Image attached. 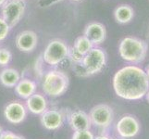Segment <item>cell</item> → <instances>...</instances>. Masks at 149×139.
<instances>
[{
    "label": "cell",
    "mask_w": 149,
    "mask_h": 139,
    "mask_svg": "<svg viewBox=\"0 0 149 139\" xmlns=\"http://www.w3.org/2000/svg\"><path fill=\"white\" fill-rule=\"evenodd\" d=\"M69 50L70 47L64 41L59 39L51 40L43 53V59L48 65L56 66L68 58Z\"/></svg>",
    "instance_id": "obj_4"
},
{
    "label": "cell",
    "mask_w": 149,
    "mask_h": 139,
    "mask_svg": "<svg viewBox=\"0 0 149 139\" xmlns=\"http://www.w3.org/2000/svg\"><path fill=\"white\" fill-rule=\"evenodd\" d=\"M73 1H80V0H73Z\"/></svg>",
    "instance_id": "obj_31"
},
{
    "label": "cell",
    "mask_w": 149,
    "mask_h": 139,
    "mask_svg": "<svg viewBox=\"0 0 149 139\" xmlns=\"http://www.w3.org/2000/svg\"><path fill=\"white\" fill-rule=\"evenodd\" d=\"M41 124L47 130H58L62 126L64 115L62 112L56 110H47L40 117Z\"/></svg>",
    "instance_id": "obj_10"
},
{
    "label": "cell",
    "mask_w": 149,
    "mask_h": 139,
    "mask_svg": "<svg viewBox=\"0 0 149 139\" xmlns=\"http://www.w3.org/2000/svg\"><path fill=\"white\" fill-rule=\"evenodd\" d=\"M15 43L18 49L22 52H32L36 47L38 43L37 34L33 31H23L17 35Z\"/></svg>",
    "instance_id": "obj_11"
},
{
    "label": "cell",
    "mask_w": 149,
    "mask_h": 139,
    "mask_svg": "<svg viewBox=\"0 0 149 139\" xmlns=\"http://www.w3.org/2000/svg\"><path fill=\"white\" fill-rule=\"evenodd\" d=\"M6 2H7V0H0V6H3Z\"/></svg>",
    "instance_id": "obj_28"
},
{
    "label": "cell",
    "mask_w": 149,
    "mask_h": 139,
    "mask_svg": "<svg viewBox=\"0 0 149 139\" xmlns=\"http://www.w3.org/2000/svg\"><path fill=\"white\" fill-rule=\"evenodd\" d=\"M12 59L11 52L7 48H0V66H7Z\"/></svg>",
    "instance_id": "obj_19"
},
{
    "label": "cell",
    "mask_w": 149,
    "mask_h": 139,
    "mask_svg": "<svg viewBox=\"0 0 149 139\" xmlns=\"http://www.w3.org/2000/svg\"><path fill=\"white\" fill-rule=\"evenodd\" d=\"M36 83L30 79H20L19 82L15 86L16 94L22 98L27 99L36 92Z\"/></svg>",
    "instance_id": "obj_15"
},
{
    "label": "cell",
    "mask_w": 149,
    "mask_h": 139,
    "mask_svg": "<svg viewBox=\"0 0 149 139\" xmlns=\"http://www.w3.org/2000/svg\"><path fill=\"white\" fill-rule=\"evenodd\" d=\"M134 17L133 8L129 5H120L114 10V18L117 22L120 24L129 23Z\"/></svg>",
    "instance_id": "obj_17"
},
{
    "label": "cell",
    "mask_w": 149,
    "mask_h": 139,
    "mask_svg": "<svg viewBox=\"0 0 149 139\" xmlns=\"http://www.w3.org/2000/svg\"><path fill=\"white\" fill-rule=\"evenodd\" d=\"M74 71L77 75H79L81 77H86V76H89L88 73H87V71H85L84 67L83 66L81 63H78V64H75V67H74Z\"/></svg>",
    "instance_id": "obj_23"
},
{
    "label": "cell",
    "mask_w": 149,
    "mask_h": 139,
    "mask_svg": "<svg viewBox=\"0 0 149 139\" xmlns=\"http://www.w3.org/2000/svg\"><path fill=\"white\" fill-rule=\"evenodd\" d=\"M88 75L100 73L107 64V54L100 47H93L87 53L81 62Z\"/></svg>",
    "instance_id": "obj_5"
},
{
    "label": "cell",
    "mask_w": 149,
    "mask_h": 139,
    "mask_svg": "<svg viewBox=\"0 0 149 139\" xmlns=\"http://www.w3.org/2000/svg\"><path fill=\"white\" fill-rule=\"evenodd\" d=\"M71 139H95V136L90 130L74 131Z\"/></svg>",
    "instance_id": "obj_20"
},
{
    "label": "cell",
    "mask_w": 149,
    "mask_h": 139,
    "mask_svg": "<svg viewBox=\"0 0 149 139\" xmlns=\"http://www.w3.org/2000/svg\"><path fill=\"white\" fill-rule=\"evenodd\" d=\"M146 100H147V102L149 103V89H148V91H147V93L146 94Z\"/></svg>",
    "instance_id": "obj_27"
},
{
    "label": "cell",
    "mask_w": 149,
    "mask_h": 139,
    "mask_svg": "<svg viewBox=\"0 0 149 139\" xmlns=\"http://www.w3.org/2000/svg\"><path fill=\"white\" fill-rule=\"evenodd\" d=\"M16 136L10 131H4L0 136V139H16Z\"/></svg>",
    "instance_id": "obj_24"
},
{
    "label": "cell",
    "mask_w": 149,
    "mask_h": 139,
    "mask_svg": "<svg viewBox=\"0 0 149 139\" xmlns=\"http://www.w3.org/2000/svg\"><path fill=\"white\" fill-rule=\"evenodd\" d=\"M93 47H94V45L92 44L89 41V39H87L84 35L79 36L75 40L74 45H73V48L77 52H79L83 56H85Z\"/></svg>",
    "instance_id": "obj_18"
},
{
    "label": "cell",
    "mask_w": 149,
    "mask_h": 139,
    "mask_svg": "<svg viewBox=\"0 0 149 139\" xmlns=\"http://www.w3.org/2000/svg\"><path fill=\"white\" fill-rule=\"evenodd\" d=\"M26 5L23 0H9L2 6V16L10 29L15 27L23 17Z\"/></svg>",
    "instance_id": "obj_6"
},
{
    "label": "cell",
    "mask_w": 149,
    "mask_h": 139,
    "mask_svg": "<svg viewBox=\"0 0 149 139\" xmlns=\"http://www.w3.org/2000/svg\"><path fill=\"white\" fill-rule=\"evenodd\" d=\"M95 139H111V138H109V136H98L95 137Z\"/></svg>",
    "instance_id": "obj_25"
},
{
    "label": "cell",
    "mask_w": 149,
    "mask_h": 139,
    "mask_svg": "<svg viewBox=\"0 0 149 139\" xmlns=\"http://www.w3.org/2000/svg\"><path fill=\"white\" fill-rule=\"evenodd\" d=\"M145 71V73H146V74L147 75V77H148V79H149V65H147L146 67V69L143 70Z\"/></svg>",
    "instance_id": "obj_26"
},
{
    "label": "cell",
    "mask_w": 149,
    "mask_h": 139,
    "mask_svg": "<svg viewBox=\"0 0 149 139\" xmlns=\"http://www.w3.org/2000/svg\"><path fill=\"white\" fill-rule=\"evenodd\" d=\"M4 132V130H3V128L1 127V126H0V136H1V133Z\"/></svg>",
    "instance_id": "obj_30"
},
{
    "label": "cell",
    "mask_w": 149,
    "mask_h": 139,
    "mask_svg": "<svg viewBox=\"0 0 149 139\" xmlns=\"http://www.w3.org/2000/svg\"><path fill=\"white\" fill-rule=\"evenodd\" d=\"M147 50V44L143 40L136 37H125L119 45V54L120 58L132 64L143 62L146 57Z\"/></svg>",
    "instance_id": "obj_2"
},
{
    "label": "cell",
    "mask_w": 149,
    "mask_h": 139,
    "mask_svg": "<svg viewBox=\"0 0 149 139\" xmlns=\"http://www.w3.org/2000/svg\"><path fill=\"white\" fill-rule=\"evenodd\" d=\"M84 57V56L81 55L79 52H77V51L73 48V46H72V47H70V48L68 58H70V60L72 61L73 63H75V64L81 63V62H83Z\"/></svg>",
    "instance_id": "obj_21"
},
{
    "label": "cell",
    "mask_w": 149,
    "mask_h": 139,
    "mask_svg": "<svg viewBox=\"0 0 149 139\" xmlns=\"http://www.w3.org/2000/svg\"><path fill=\"white\" fill-rule=\"evenodd\" d=\"M16 139H25V138H24L23 136H18V135H17V136H16Z\"/></svg>",
    "instance_id": "obj_29"
},
{
    "label": "cell",
    "mask_w": 149,
    "mask_h": 139,
    "mask_svg": "<svg viewBox=\"0 0 149 139\" xmlns=\"http://www.w3.org/2000/svg\"><path fill=\"white\" fill-rule=\"evenodd\" d=\"M20 80L19 73L13 68H7L4 69L0 73V83L4 86L11 88L15 87Z\"/></svg>",
    "instance_id": "obj_16"
},
{
    "label": "cell",
    "mask_w": 149,
    "mask_h": 139,
    "mask_svg": "<svg viewBox=\"0 0 149 139\" xmlns=\"http://www.w3.org/2000/svg\"><path fill=\"white\" fill-rule=\"evenodd\" d=\"M112 85L118 96L133 101L146 96L149 89V79L140 67L128 65L116 71Z\"/></svg>",
    "instance_id": "obj_1"
},
{
    "label": "cell",
    "mask_w": 149,
    "mask_h": 139,
    "mask_svg": "<svg viewBox=\"0 0 149 139\" xmlns=\"http://www.w3.org/2000/svg\"><path fill=\"white\" fill-rule=\"evenodd\" d=\"M4 116L6 120L12 124H19L27 116V109L22 103L12 101L5 107Z\"/></svg>",
    "instance_id": "obj_9"
},
{
    "label": "cell",
    "mask_w": 149,
    "mask_h": 139,
    "mask_svg": "<svg viewBox=\"0 0 149 139\" xmlns=\"http://www.w3.org/2000/svg\"><path fill=\"white\" fill-rule=\"evenodd\" d=\"M89 117L92 124L96 127H109L114 119V112L112 108L107 104H99L92 108Z\"/></svg>",
    "instance_id": "obj_7"
},
{
    "label": "cell",
    "mask_w": 149,
    "mask_h": 139,
    "mask_svg": "<svg viewBox=\"0 0 149 139\" xmlns=\"http://www.w3.org/2000/svg\"><path fill=\"white\" fill-rule=\"evenodd\" d=\"M116 130L122 138H132L140 132V123L134 116L124 115L118 121Z\"/></svg>",
    "instance_id": "obj_8"
},
{
    "label": "cell",
    "mask_w": 149,
    "mask_h": 139,
    "mask_svg": "<svg viewBox=\"0 0 149 139\" xmlns=\"http://www.w3.org/2000/svg\"><path fill=\"white\" fill-rule=\"evenodd\" d=\"M69 85V77L64 71L52 70L45 75L42 87L45 95L51 97H58L68 90Z\"/></svg>",
    "instance_id": "obj_3"
},
{
    "label": "cell",
    "mask_w": 149,
    "mask_h": 139,
    "mask_svg": "<svg viewBox=\"0 0 149 139\" xmlns=\"http://www.w3.org/2000/svg\"><path fill=\"white\" fill-rule=\"evenodd\" d=\"M9 31L10 27L8 26V24L2 18H0V42L7 38Z\"/></svg>",
    "instance_id": "obj_22"
},
{
    "label": "cell",
    "mask_w": 149,
    "mask_h": 139,
    "mask_svg": "<svg viewBox=\"0 0 149 139\" xmlns=\"http://www.w3.org/2000/svg\"><path fill=\"white\" fill-rule=\"evenodd\" d=\"M84 36L89 39L94 45L104 43L107 37V30L104 24L100 22H91L84 29Z\"/></svg>",
    "instance_id": "obj_12"
},
{
    "label": "cell",
    "mask_w": 149,
    "mask_h": 139,
    "mask_svg": "<svg viewBox=\"0 0 149 139\" xmlns=\"http://www.w3.org/2000/svg\"><path fill=\"white\" fill-rule=\"evenodd\" d=\"M69 124L73 131H84L90 130L92 122L89 114L84 110H75L71 112L69 118Z\"/></svg>",
    "instance_id": "obj_13"
},
{
    "label": "cell",
    "mask_w": 149,
    "mask_h": 139,
    "mask_svg": "<svg viewBox=\"0 0 149 139\" xmlns=\"http://www.w3.org/2000/svg\"><path fill=\"white\" fill-rule=\"evenodd\" d=\"M26 109L35 115H41L47 110V100L45 96L35 93L26 99Z\"/></svg>",
    "instance_id": "obj_14"
}]
</instances>
